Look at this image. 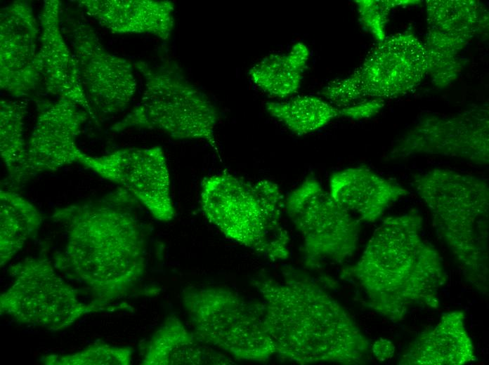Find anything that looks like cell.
<instances>
[{"mask_svg":"<svg viewBox=\"0 0 489 365\" xmlns=\"http://www.w3.org/2000/svg\"><path fill=\"white\" fill-rule=\"evenodd\" d=\"M140 203L118 187L105 195L56 209L51 215L65 233L53 265L87 286L93 302L112 305L142 279L146 266L145 228Z\"/></svg>","mask_w":489,"mask_h":365,"instance_id":"6da1fadb","label":"cell"},{"mask_svg":"<svg viewBox=\"0 0 489 365\" xmlns=\"http://www.w3.org/2000/svg\"><path fill=\"white\" fill-rule=\"evenodd\" d=\"M423 218L415 210L386 218L358 260L345 269L364 291L368 307L393 323L415 306L437 309L447 274L436 249L421 234Z\"/></svg>","mask_w":489,"mask_h":365,"instance_id":"7a4b0ae2","label":"cell"},{"mask_svg":"<svg viewBox=\"0 0 489 365\" xmlns=\"http://www.w3.org/2000/svg\"><path fill=\"white\" fill-rule=\"evenodd\" d=\"M253 284L263 298L276 354L300 364L366 361L370 341L343 306L317 284L267 277Z\"/></svg>","mask_w":489,"mask_h":365,"instance_id":"3957f363","label":"cell"},{"mask_svg":"<svg viewBox=\"0 0 489 365\" xmlns=\"http://www.w3.org/2000/svg\"><path fill=\"white\" fill-rule=\"evenodd\" d=\"M415 192L427 206L441 239L459 263L466 279L488 291L489 187L485 180L446 168L415 174Z\"/></svg>","mask_w":489,"mask_h":365,"instance_id":"277c9868","label":"cell"},{"mask_svg":"<svg viewBox=\"0 0 489 365\" xmlns=\"http://www.w3.org/2000/svg\"><path fill=\"white\" fill-rule=\"evenodd\" d=\"M200 201L207 219L226 237L272 261L288 258L289 237L282 224L285 197L275 182H252L223 172L202 181Z\"/></svg>","mask_w":489,"mask_h":365,"instance_id":"5b68a950","label":"cell"},{"mask_svg":"<svg viewBox=\"0 0 489 365\" xmlns=\"http://www.w3.org/2000/svg\"><path fill=\"white\" fill-rule=\"evenodd\" d=\"M135 67L145 79L139 102L111 130L131 128L157 130L177 140H203L219 155L215 137L217 110L209 98L190 84L174 62Z\"/></svg>","mask_w":489,"mask_h":365,"instance_id":"8992f818","label":"cell"},{"mask_svg":"<svg viewBox=\"0 0 489 365\" xmlns=\"http://www.w3.org/2000/svg\"><path fill=\"white\" fill-rule=\"evenodd\" d=\"M181 299L202 343L240 360L264 361L276 354L263 301L248 300L223 288L200 286L185 288Z\"/></svg>","mask_w":489,"mask_h":365,"instance_id":"52a82bcc","label":"cell"},{"mask_svg":"<svg viewBox=\"0 0 489 365\" xmlns=\"http://www.w3.org/2000/svg\"><path fill=\"white\" fill-rule=\"evenodd\" d=\"M45 257H28L8 270L12 284L0 296V312L16 321L58 331L71 326L86 314L113 312L121 303H84Z\"/></svg>","mask_w":489,"mask_h":365,"instance_id":"ba28073f","label":"cell"},{"mask_svg":"<svg viewBox=\"0 0 489 365\" xmlns=\"http://www.w3.org/2000/svg\"><path fill=\"white\" fill-rule=\"evenodd\" d=\"M428 72L426 46L414 34H394L379 43L362 65L344 79L329 83L322 96L337 107L365 100L403 95Z\"/></svg>","mask_w":489,"mask_h":365,"instance_id":"9c48e42d","label":"cell"},{"mask_svg":"<svg viewBox=\"0 0 489 365\" xmlns=\"http://www.w3.org/2000/svg\"><path fill=\"white\" fill-rule=\"evenodd\" d=\"M285 209L303 241L306 264L341 263L358 246L360 222L309 176L285 198Z\"/></svg>","mask_w":489,"mask_h":365,"instance_id":"30bf717a","label":"cell"},{"mask_svg":"<svg viewBox=\"0 0 489 365\" xmlns=\"http://www.w3.org/2000/svg\"><path fill=\"white\" fill-rule=\"evenodd\" d=\"M79 164L128 191L156 220L173 219L170 173L162 147L126 148L102 157L84 154Z\"/></svg>","mask_w":489,"mask_h":365,"instance_id":"8fae6325","label":"cell"},{"mask_svg":"<svg viewBox=\"0 0 489 365\" xmlns=\"http://www.w3.org/2000/svg\"><path fill=\"white\" fill-rule=\"evenodd\" d=\"M78 107L63 98L42 105L27 147L25 160L4 179V189L16 191L35 175L79 163L84 153L77 147L75 139L90 115Z\"/></svg>","mask_w":489,"mask_h":365,"instance_id":"7c38bea8","label":"cell"},{"mask_svg":"<svg viewBox=\"0 0 489 365\" xmlns=\"http://www.w3.org/2000/svg\"><path fill=\"white\" fill-rule=\"evenodd\" d=\"M417 154L457 157L479 165L488 164V109H471L452 117L425 119L398 142L390 158H406Z\"/></svg>","mask_w":489,"mask_h":365,"instance_id":"4fadbf2b","label":"cell"},{"mask_svg":"<svg viewBox=\"0 0 489 365\" xmlns=\"http://www.w3.org/2000/svg\"><path fill=\"white\" fill-rule=\"evenodd\" d=\"M73 48L81 83L95 116L122 111L136 91L131 64L107 51L86 24L74 29Z\"/></svg>","mask_w":489,"mask_h":365,"instance_id":"5bb4252c","label":"cell"},{"mask_svg":"<svg viewBox=\"0 0 489 365\" xmlns=\"http://www.w3.org/2000/svg\"><path fill=\"white\" fill-rule=\"evenodd\" d=\"M426 2L428 72L436 84L444 86L460 71L458 53L479 25L478 5L472 1Z\"/></svg>","mask_w":489,"mask_h":365,"instance_id":"9a60e30c","label":"cell"},{"mask_svg":"<svg viewBox=\"0 0 489 365\" xmlns=\"http://www.w3.org/2000/svg\"><path fill=\"white\" fill-rule=\"evenodd\" d=\"M38 33L27 1H15L1 10L0 86L13 96L27 95L39 79L36 66Z\"/></svg>","mask_w":489,"mask_h":365,"instance_id":"2e32d148","label":"cell"},{"mask_svg":"<svg viewBox=\"0 0 489 365\" xmlns=\"http://www.w3.org/2000/svg\"><path fill=\"white\" fill-rule=\"evenodd\" d=\"M58 0L44 1L40 15V48L36 57L37 69L46 90L68 100L88 112L97 122L83 89L77 64L61 34Z\"/></svg>","mask_w":489,"mask_h":365,"instance_id":"e0dca14e","label":"cell"},{"mask_svg":"<svg viewBox=\"0 0 489 365\" xmlns=\"http://www.w3.org/2000/svg\"><path fill=\"white\" fill-rule=\"evenodd\" d=\"M328 192L338 204L368 223L377 220L389 205L409 194L407 189L366 166L334 172Z\"/></svg>","mask_w":489,"mask_h":365,"instance_id":"ac0fdd59","label":"cell"},{"mask_svg":"<svg viewBox=\"0 0 489 365\" xmlns=\"http://www.w3.org/2000/svg\"><path fill=\"white\" fill-rule=\"evenodd\" d=\"M79 4L113 33H150L167 40L174 25L170 1L82 0Z\"/></svg>","mask_w":489,"mask_h":365,"instance_id":"d6986e66","label":"cell"},{"mask_svg":"<svg viewBox=\"0 0 489 365\" xmlns=\"http://www.w3.org/2000/svg\"><path fill=\"white\" fill-rule=\"evenodd\" d=\"M477 359L462 311L443 313L436 326L420 333L400 356V365H462Z\"/></svg>","mask_w":489,"mask_h":365,"instance_id":"ffe728a7","label":"cell"},{"mask_svg":"<svg viewBox=\"0 0 489 365\" xmlns=\"http://www.w3.org/2000/svg\"><path fill=\"white\" fill-rule=\"evenodd\" d=\"M233 361L202 343L175 315L168 317L147 343L144 365L230 364Z\"/></svg>","mask_w":489,"mask_h":365,"instance_id":"44dd1931","label":"cell"},{"mask_svg":"<svg viewBox=\"0 0 489 365\" xmlns=\"http://www.w3.org/2000/svg\"><path fill=\"white\" fill-rule=\"evenodd\" d=\"M309 55L308 46L296 42L287 53L265 57L249 69L248 74L263 92L279 99L286 98L300 88Z\"/></svg>","mask_w":489,"mask_h":365,"instance_id":"7402d4cb","label":"cell"},{"mask_svg":"<svg viewBox=\"0 0 489 365\" xmlns=\"http://www.w3.org/2000/svg\"><path fill=\"white\" fill-rule=\"evenodd\" d=\"M43 215L15 191L0 190V263L6 265L37 233Z\"/></svg>","mask_w":489,"mask_h":365,"instance_id":"603a6c76","label":"cell"},{"mask_svg":"<svg viewBox=\"0 0 489 365\" xmlns=\"http://www.w3.org/2000/svg\"><path fill=\"white\" fill-rule=\"evenodd\" d=\"M265 107L272 117L298 136L318 131L333 119L341 117L340 107L313 95L268 102Z\"/></svg>","mask_w":489,"mask_h":365,"instance_id":"cb8c5ba5","label":"cell"},{"mask_svg":"<svg viewBox=\"0 0 489 365\" xmlns=\"http://www.w3.org/2000/svg\"><path fill=\"white\" fill-rule=\"evenodd\" d=\"M27 109L26 101L0 100V152L8 175L20 168L26 158L24 126Z\"/></svg>","mask_w":489,"mask_h":365,"instance_id":"d4e9b609","label":"cell"},{"mask_svg":"<svg viewBox=\"0 0 489 365\" xmlns=\"http://www.w3.org/2000/svg\"><path fill=\"white\" fill-rule=\"evenodd\" d=\"M133 349L96 343L70 354H51L41 357L46 365H128L132 359Z\"/></svg>","mask_w":489,"mask_h":365,"instance_id":"484cf974","label":"cell"},{"mask_svg":"<svg viewBox=\"0 0 489 365\" xmlns=\"http://www.w3.org/2000/svg\"><path fill=\"white\" fill-rule=\"evenodd\" d=\"M356 2L362 25L379 43L382 42L385 39L384 27L392 1L364 0Z\"/></svg>","mask_w":489,"mask_h":365,"instance_id":"4316f807","label":"cell"},{"mask_svg":"<svg viewBox=\"0 0 489 365\" xmlns=\"http://www.w3.org/2000/svg\"><path fill=\"white\" fill-rule=\"evenodd\" d=\"M384 106V100L365 99L349 106L341 107V117L355 120L371 117L377 114Z\"/></svg>","mask_w":489,"mask_h":365,"instance_id":"83f0119b","label":"cell"},{"mask_svg":"<svg viewBox=\"0 0 489 365\" xmlns=\"http://www.w3.org/2000/svg\"><path fill=\"white\" fill-rule=\"evenodd\" d=\"M371 350L378 361H384L393 356L395 346L391 340L386 338H379L374 343Z\"/></svg>","mask_w":489,"mask_h":365,"instance_id":"f1b7e54d","label":"cell"}]
</instances>
